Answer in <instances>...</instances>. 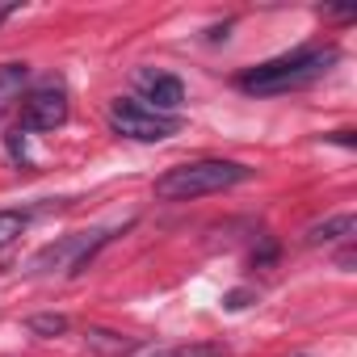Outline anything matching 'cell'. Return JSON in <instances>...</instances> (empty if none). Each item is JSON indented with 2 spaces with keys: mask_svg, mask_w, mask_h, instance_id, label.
Instances as JSON below:
<instances>
[{
  "mask_svg": "<svg viewBox=\"0 0 357 357\" xmlns=\"http://www.w3.org/2000/svg\"><path fill=\"white\" fill-rule=\"evenodd\" d=\"M336 59H340V51H336L332 43H324V47H298V51H290V55H278V59H269V63L248 68L236 84H240L244 93L273 97V93H290V89L315 84Z\"/></svg>",
  "mask_w": 357,
  "mask_h": 357,
  "instance_id": "cell-1",
  "label": "cell"
},
{
  "mask_svg": "<svg viewBox=\"0 0 357 357\" xmlns=\"http://www.w3.org/2000/svg\"><path fill=\"white\" fill-rule=\"evenodd\" d=\"M252 181V168L240 160H194V164H176L164 176H155V198L160 202H190L206 194H223L231 185Z\"/></svg>",
  "mask_w": 357,
  "mask_h": 357,
  "instance_id": "cell-2",
  "label": "cell"
},
{
  "mask_svg": "<svg viewBox=\"0 0 357 357\" xmlns=\"http://www.w3.org/2000/svg\"><path fill=\"white\" fill-rule=\"evenodd\" d=\"M109 130L122 135V139H135V143H160V139H172L181 130V118L176 114H155L135 97H118L109 105Z\"/></svg>",
  "mask_w": 357,
  "mask_h": 357,
  "instance_id": "cell-3",
  "label": "cell"
},
{
  "mask_svg": "<svg viewBox=\"0 0 357 357\" xmlns=\"http://www.w3.org/2000/svg\"><path fill=\"white\" fill-rule=\"evenodd\" d=\"M109 236L114 231H93V236L89 231H76V236H63V240H55V244H47V248H38L30 257V273H51V269L84 273L89 261L97 257V248L109 244Z\"/></svg>",
  "mask_w": 357,
  "mask_h": 357,
  "instance_id": "cell-4",
  "label": "cell"
},
{
  "mask_svg": "<svg viewBox=\"0 0 357 357\" xmlns=\"http://www.w3.org/2000/svg\"><path fill=\"white\" fill-rule=\"evenodd\" d=\"M63 122H68V89H63V80H47L22 101V130L43 135V130H59Z\"/></svg>",
  "mask_w": 357,
  "mask_h": 357,
  "instance_id": "cell-5",
  "label": "cell"
},
{
  "mask_svg": "<svg viewBox=\"0 0 357 357\" xmlns=\"http://www.w3.org/2000/svg\"><path fill=\"white\" fill-rule=\"evenodd\" d=\"M135 89L143 93V105L155 109V114H176L185 105V84L172 72H160V68H139L135 72Z\"/></svg>",
  "mask_w": 357,
  "mask_h": 357,
  "instance_id": "cell-6",
  "label": "cell"
},
{
  "mask_svg": "<svg viewBox=\"0 0 357 357\" xmlns=\"http://www.w3.org/2000/svg\"><path fill=\"white\" fill-rule=\"evenodd\" d=\"M357 236V215H332V219H324V223H311L307 231H303V244L307 248H319V244H336V240H353Z\"/></svg>",
  "mask_w": 357,
  "mask_h": 357,
  "instance_id": "cell-7",
  "label": "cell"
},
{
  "mask_svg": "<svg viewBox=\"0 0 357 357\" xmlns=\"http://www.w3.org/2000/svg\"><path fill=\"white\" fill-rule=\"evenodd\" d=\"M84 340H89V349H93L97 357H130V353L139 349L135 336H122V332H109V328H89Z\"/></svg>",
  "mask_w": 357,
  "mask_h": 357,
  "instance_id": "cell-8",
  "label": "cell"
},
{
  "mask_svg": "<svg viewBox=\"0 0 357 357\" xmlns=\"http://www.w3.org/2000/svg\"><path fill=\"white\" fill-rule=\"evenodd\" d=\"M30 84V63H0V114L13 109Z\"/></svg>",
  "mask_w": 357,
  "mask_h": 357,
  "instance_id": "cell-9",
  "label": "cell"
},
{
  "mask_svg": "<svg viewBox=\"0 0 357 357\" xmlns=\"http://www.w3.org/2000/svg\"><path fill=\"white\" fill-rule=\"evenodd\" d=\"M26 227H30V215L26 211H0V248H9Z\"/></svg>",
  "mask_w": 357,
  "mask_h": 357,
  "instance_id": "cell-10",
  "label": "cell"
},
{
  "mask_svg": "<svg viewBox=\"0 0 357 357\" xmlns=\"http://www.w3.org/2000/svg\"><path fill=\"white\" fill-rule=\"evenodd\" d=\"M30 332H34V336H63V332H68V315H59V311L30 315Z\"/></svg>",
  "mask_w": 357,
  "mask_h": 357,
  "instance_id": "cell-11",
  "label": "cell"
},
{
  "mask_svg": "<svg viewBox=\"0 0 357 357\" xmlns=\"http://www.w3.org/2000/svg\"><path fill=\"white\" fill-rule=\"evenodd\" d=\"M151 357H227L223 344H172V349H160Z\"/></svg>",
  "mask_w": 357,
  "mask_h": 357,
  "instance_id": "cell-12",
  "label": "cell"
},
{
  "mask_svg": "<svg viewBox=\"0 0 357 357\" xmlns=\"http://www.w3.org/2000/svg\"><path fill=\"white\" fill-rule=\"evenodd\" d=\"M248 303H252L248 290H231V294H227V311H240V307H248Z\"/></svg>",
  "mask_w": 357,
  "mask_h": 357,
  "instance_id": "cell-13",
  "label": "cell"
},
{
  "mask_svg": "<svg viewBox=\"0 0 357 357\" xmlns=\"http://www.w3.org/2000/svg\"><path fill=\"white\" fill-rule=\"evenodd\" d=\"M9 151H13V155H22V160H26V139H17V135H9Z\"/></svg>",
  "mask_w": 357,
  "mask_h": 357,
  "instance_id": "cell-14",
  "label": "cell"
},
{
  "mask_svg": "<svg viewBox=\"0 0 357 357\" xmlns=\"http://www.w3.org/2000/svg\"><path fill=\"white\" fill-rule=\"evenodd\" d=\"M336 265H340V269H353V248H344V252H340V261H336Z\"/></svg>",
  "mask_w": 357,
  "mask_h": 357,
  "instance_id": "cell-15",
  "label": "cell"
}]
</instances>
